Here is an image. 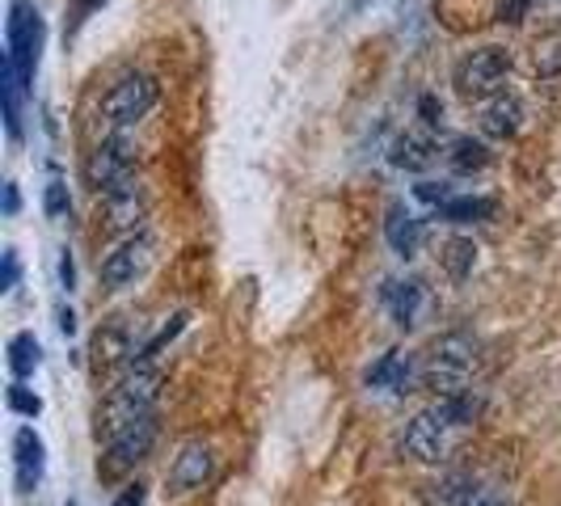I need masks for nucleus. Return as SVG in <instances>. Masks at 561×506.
I'll return each instance as SVG.
<instances>
[{
    "label": "nucleus",
    "instance_id": "cd10ccee",
    "mask_svg": "<svg viewBox=\"0 0 561 506\" xmlns=\"http://www.w3.org/2000/svg\"><path fill=\"white\" fill-rule=\"evenodd\" d=\"M414 198L431 203V207H444V203H448V198H456V195H451L448 182H419V186H414Z\"/></svg>",
    "mask_w": 561,
    "mask_h": 506
},
{
    "label": "nucleus",
    "instance_id": "9d476101",
    "mask_svg": "<svg viewBox=\"0 0 561 506\" xmlns=\"http://www.w3.org/2000/svg\"><path fill=\"white\" fill-rule=\"evenodd\" d=\"M157 435H161L157 410H152V414H140V418H131L127 426H118V430H111V435H106L111 464L114 469H131V464H140L144 456L152 451V444H157Z\"/></svg>",
    "mask_w": 561,
    "mask_h": 506
},
{
    "label": "nucleus",
    "instance_id": "412c9836",
    "mask_svg": "<svg viewBox=\"0 0 561 506\" xmlns=\"http://www.w3.org/2000/svg\"><path fill=\"white\" fill-rule=\"evenodd\" d=\"M38 364H43V346H38V337L30 334V330L9 337V371H13V380L26 384L30 376L38 371Z\"/></svg>",
    "mask_w": 561,
    "mask_h": 506
},
{
    "label": "nucleus",
    "instance_id": "c756f323",
    "mask_svg": "<svg viewBox=\"0 0 561 506\" xmlns=\"http://www.w3.org/2000/svg\"><path fill=\"white\" fill-rule=\"evenodd\" d=\"M18 275H22L18 250H4V271H0V287H4V291H13V287H18Z\"/></svg>",
    "mask_w": 561,
    "mask_h": 506
},
{
    "label": "nucleus",
    "instance_id": "2f4dec72",
    "mask_svg": "<svg viewBox=\"0 0 561 506\" xmlns=\"http://www.w3.org/2000/svg\"><path fill=\"white\" fill-rule=\"evenodd\" d=\"M59 283H64V291L77 287V266H72V253L68 250H64V257H59Z\"/></svg>",
    "mask_w": 561,
    "mask_h": 506
},
{
    "label": "nucleus",
    "instance_id": "f03ea898",
    "mask_svg": "<svg viewBox=\"0 0 561 506\" xmlns=\"http://www.w3.org/2000/svg\"><path fill=\"white\" fill-rule=\"evenodd\" d=\"M478 337L473 334H444L435 346H431V355H426V364H422V384L426 389H435V393H456V389H465V380L478 371L481 355H478Z\"/></svg>",
    "mask_w": 561,
    "mask_h": 506
},
{
    "label": "nucleus",
    "instance_id": "1a4fd4ad",
    "mask_svg": "<svg viewBox=\"0 0 561 506\" xmlns=\"http://www.w3.org/2000/svg\"><path fill=\"white\" fill-rule=\"evenodd\" d=\"M148 266H152V237H144V232H131L118 250L102 262V283L111 287V291H123V287H136V283L148 275Z\"/></svg>",
    "mask_w": 561,
    "mask_h": 506
},
{
    "label": "nucleus",
    "instance_id": "ddd939ff",
    "mask_svg": "<svg viewBox=\"0 0 561 506\" xmlns=\"http://www.w3.org/2000/svg\"><path fill=\"white\" fill-rule=\"evenodd\" d=\"M102 207H106V228L111 232H136L140 220L148 216V195H144L136 177H127V182H118L114 191L102 195Z\"/></svg>",
    "mask_w": 561,
    "mask_h": 506
},
{
    "label": "nucleus",
    "instance_id": "473e14b6",
    "mask_svg": "<svg viewBox=\"0 0 561 506\" xmlns=\"http://www.w3.org/2000/svg\"><path fill=\"white\" fill-rule=\"evenodd\" d=\"M18 207H22V195H18V186H13V182H4V211H9V216H18Z\"/></svg>",
    "mask_w": 561,
    "mask_h": 506
},
{
    "label": "nucleus",
    "instance_id": "20e7f679",
    "mask_svg": "<svg viewBox=\"0 0 561 506\" xmlns=\"http://www.w3.org/2000/svg\"><path fill=\"white\" fill-rule=\"evenodd\" d=\"M511 72V51L503 47H478L456 64L451 72V84L465 102H490L494 93H503V81Z\"/></svg>",
    "mask_w": 561,
    "mask_h": 506
},
{
    "label": "nucleus",
    "instance_id": "f8f14e48",
    "mask_svg": "<svg viewBox=\"0 0 561 506\" xmlns=\"http://www.w3.org/2000/svg\"><path fill=\"white\" fill-rule=\"evenodd\" d=\"M422 380V367L414 364V355L410 350H385L376 364L367 367V384L371 389H385V393H393V396H405V393H414V384Z\"/></svg>",
    "mask_w": 561,
    "mask_h": 506
},
{
    "label": "nucleus",
    "instance_id": "72a5a7b5",
    "mask_svg": "<svg viewBox=\"0 0 561 506\" xmlns=\"http://www.w3.org/2000/svg\"><path fill=\"white\" fill-rule=\"evenodd\" d=\"M59 334H77V312L72 309H59Z\"/></svg>",
    "mask_w": 561,
    "mask_h": 506
},
{
    "label": "nucleus",
    "instance_id": "0eeeda50",
    "mask_svg": "<svg viewBox=\"0 0 561 506\" xmlns=\"http://www.w3.org/2000/svg\"><path fill=\"white\" fill-rule=\"evenodd\" d=\"M401 448L410 451L414 460H422V464H439L456 448V426H448L435 410H422V414H414V418L405 422Z\"/></svg>",
    "mask_w": 561,
    "mask_h": 506
},
{
    "label": "nucleus",
    "instance_id": "4468645a",
    "mask_svg": "<svg viewBox=\"0 0 561 506\" xmlns=\"http://www.w3.org/2000/svg\"><path fill=\"white\" fill-rule=\"evenodd\" d=\"M211 469H216V456L207 444H186V448L173 456L169 464V490L173 494H191V490H203L211 481Z\"/></svg>",
    "mask_w": 561,
    "mask_h": 506
},
{
    "label": "nucleus",
    "instance_id": "6e6552de",
    "mask_svg": "<svg viewBox=\"0 0 561 506\" xmlns=\"http://www.w3.org/2000/svg\"><path fill=\"white\" fill-rule=\"evenodd\" d=\"M380 300H385V309H389L397 330L410 334V330H419L422 317L431 312V287H426V279H419V275H405V279L385 283V287H380Z\"/></svg>",
    "mask_w": 561,
    "mask_h": 506
},
{
    "label": "nucleus",
    "instance_id": "bb28decb",
    "mask_svg": "<svg viewBox=\"0 0 561 506\" xmlns=\"http://www.w3.org/2000/svg\"><path fill=\"white\" fill-rule=\"evenodd\" d=\"M419 114H422V123H426V131H439V127H444V102H439L435 93H422Z\"/></svg>",
    "mask_w": 561,
    "mask_h": 506
},
{
    "label": "nucleus",
    "instance_id": "a211bd4d",
    "mask_svg": "<svg viewBox=\"0 0 561 506\" xmlns=\"http://www.w3.org/2000/svg\"><path fill=\"white\" fill-rule=\"evenodd\" d=\"M431 410L448 422V426H456V430H469L485 414V393L481 389H456V393L439 396Z\"/></svg>",
    "mask_w": 561,
    "mask_h": 506
},
{
    "label": "nucleus",
    "instance_id": "393cba45",
    "mask_svg": "<svg viewBox=\"0 0 561 506\" xmlns=\"http://www.w3.org/2000/svg\"><path fill=\"white\" fill-rule=\"evenodd\" d=\"M536 72L540 77H561V34L536 43Z\"/></svg>",
    "mask_w": 561,
    "mask_h": 506
},
{
    "label": "nucleus",
    "instance_id": "aec40b11",
    "mask_svg": "<svg viewBox=\"0 0 561 506\" xmlns=\"http://www.w3.org/2000/svg\"><path fill=\"white\" fill-rule=\"evenodd\" d=\"M494 211H499V203L490 195H456L439 207V220H448V225H481V220H494Z\"/></svg>",
    "mask_w": 561,
    "mask_h": 506
},
{
    "label": "nucleus",
    "instance_id": "f3484780",
    "mask_svg": "<svg viewBox=\"0 0 561 506\" xmlns=\"http://www.w3.org/2000/svg\"><path fill=\"white\" fill-rule=\"evenodd\" d=\"M422 237H426V225H422L414 211H405V203H389V220H385V241L393 245V253L401 257H414L422 250Z\"/></svg>",
    "mask_w": 561,
    "mask_h": 506
},
{
    "label": "nucleus",
    "instance_id": "9b49d317",
    "mask_svg": "<svg viewBox=\"0 0 561 506\" xmlns=\"http://www.w3.org/2000/svg\"><path fill=\"white\" fill-rule=\"evenodd\" d=\"M426 506H506L490 485H481L473 473H444L426 485Z\"/></svg>",
    "mask_w": 561,
    "mask_h": 506
},
{
    "label": "nucleus",
    "instance_id": "dca6fc26",
    "mask_svg": "<svg viewBox=\"0 0 561 506\" xmlns=\"http://www.w3.org/2000/svg\"><path fill=\"white\" fill-rule=\"evenodd\" d=\"M13 469H18V490L22 494L38 490V481L47 473V444H43V435L34 426H22L13 435Z\"/></svg>",
    "mask_w": 561,
    "mask_h": 506
},
{
    "label": "nucleus",
    "instance_id": "a878e982",
    "mask_svg": "<svg viewBox=\"0 0 561 506\" xmlns=\"http://www.w3.org/2000/svg\"><path fill=\"white\" fill-rule=\"evenodd\" d=\"M68 207H72V198H68V186H64L59 177H51V182H47V191H43V211H47L51 220H59Z\"/></svg>",
    "mask_w": 561,
    "mask_h": 506
},
{
    "label": "nucleus",
    "instance_id": "b1692460",
    "mask_svg": "<svg viewBox=\"0 0 561 506\" xmlns=\"http://www.w3.org/2000/svg\"><path fill=\"white\" fill-rule=\"evenodd\" d=\"M4 401H9V410H13V414H22V418H38V414H43V396L30 393L22 380H13V384H9Z\"/></svg>",
    "mask_w": 561,
    "mask_h": 506
},
{
    "label": "nucleus",
    "instance_id": "423d86ee",
    "mask_svg": "<svg viewBox=\"0 0 561 506\" xmlns=\"http://www.w3.org/2000/svg\"><path fill=\"white\" fill-rule=\"evenodd\" d=\"M127 177H136V143H131L127 131H111L106 140L89 152V161H84V182H89L98 195H106V191H114V186L127 182Z\"/></svg>",
    "mask_w": 561,
    "mask_h": 506
},
{
    "label": "nucleus",
    "instance_id": "4be33fe9",
    "mask_svg": "<svg viewBox=\"0 0 561 506\" xmlns=\"http://www.w3.org/2000/svg\"><path fill=\"white\" fill-rule=\"evenodd\" d=\"M494 161V152L485 148V140H473V136H456L448 143V165L456 173H481V169H490Z\"/></svg>",
    "mask_w": 561,
    "mask_h": 506
},
{
    "label": "nucleus",
    "instance_id": "7ed1b4c3",
    "mask_svg": "<svg viewBox=\"0 0 561 506\" xmlns=\"http://www.w3.org/2000/svg\"><path fill=\"white\" fill-rule=\"evenodd\" d=\"M157 396H161V376L152 367H131L118 384L106 396V410H102V430L111 435L118 426H127L140 414H152L157 410Z\"/></svg>",
    "mask_w": 561,
    "mask_h": 506
},
{
    "label": "nucleus",
    "instance_id": "f704fd0d",
    "mask_svg": "<svg viewBox=\"0 0 561 506\" xmlns=\"http://www.w3.org/2000/svg\"><path fill=\"white\" fill-rule=\"evenodd\" d=\"M102 4H111V0H77L81 13H93V9H102Z\"/></svg>",
    "mask_w": 561,
    "mask_h": 506
},
{
    "label": "nucleus",
    "instance_id": "7c9ffc66",
    "mask_svg": "<svg viewBox=\"0 0 561 506\" xmlns=\"http://www.w3.org/2000/svg\"><path fill=\"white\" fill-rule=\"evenodd\" d=\"M144 498H148L144 481H131V485H123V490H118V498H114L111 506H144Z\"/></svg>",
    "mask_w": 561,
    "mask_h": 506
},
{
    "label": "nucleus",
    "instance_id": "39448f33",
    "mask_svg": "<svg viewBox=\"0 0 561 506\" xmlns=\"http://www.w3.org/2000/svg\"><path fill=\"white\" fill-rule=\"evenodd\" d=\"M157 97H161V84L152 81L148 72H127V77H118V81L106 89V97H102V118L111 123L114 131H127V127H136L144 114L157 106Z\"/></svg>",
    "mask_w": 561,
    "mask_h": 506
},
{
    "label": "nucleus",
    "instance_id": "2eb2a0df",
    "mask_svg": "<svg viewBox=\"0 0 561 506\" xmlns=\"http://www.w3.org/2000/svg\"><path fill=\"white\" fill-rule=\"evenodd\" d=\"M524 102L515 97V93H494L490 102H481V114H478V127L485 140H511V136H519V127H524Z\"/></svg>",
    "mask_w": 561,
    "mask_h": 506
},
{
    "label": "nucleus",
    "instance_id": "5701e85b",
    "mask_svg": "<svg viewBox=\"0 0 561 506\" xmlns=\"http://www.w3.org/2000/svg\"><path fill=\"white\" fill-rule=\"evenodd\" d=\"M439 262H444V271H448V279L465 283L473 275V266H478V245L469 241V237H451L444 253H439Z\"/></svg>",
    "mask_w": 561,
    "mask_h": 506
},
{
    "label": "nucleus",
    "instance_id": "f257e3e1",
    "mask_svg": "<svg viewBox=\"0 0 561 506\" xmlns=\"http://www.w3.org/2000/svg\"><path fill=\"white\" fill-rule=\"evenodd\" d=\"M43 56V13L34 0H9L4 22V64H0V102H4V127L13 140H22V102H26L34 72Z\"/></svg>",
    "mask_w": 561,
    "mask_h": 506
},
{
    "label": "nucleus",
    "instance_id": "6ab92c4d",
    "mask_svg": "<svg viewBox=\"0 0 561 506\" xmlns=\"http://www.w3.org/2000/svg\"><path fill=\"white\" fill-rule=\"evenodd\" d=\"M389 161H393L397 169H405V173H422V169L435 165V140L422 136V131H405V136H397L393 148H389Z\"/></svg>",
    "mask_w": 561,
    "mask_h": 506
},
{
    "label": "nucleus",
    "instance_id": "c85d7f7f",
    "mask_svg": "<svg viewBox=\"0 0 561 506\" xmlns=\"http://www.w3.org/2000/svg\"><path fill=\"white\" fill-rule=\"evenodd\" d=\"M528 9H533V0H499V22L503 26H519L528 18Z\"/></svg>",
    "mask_w": 561,
    "mask_h": 506
}]
</instances>
